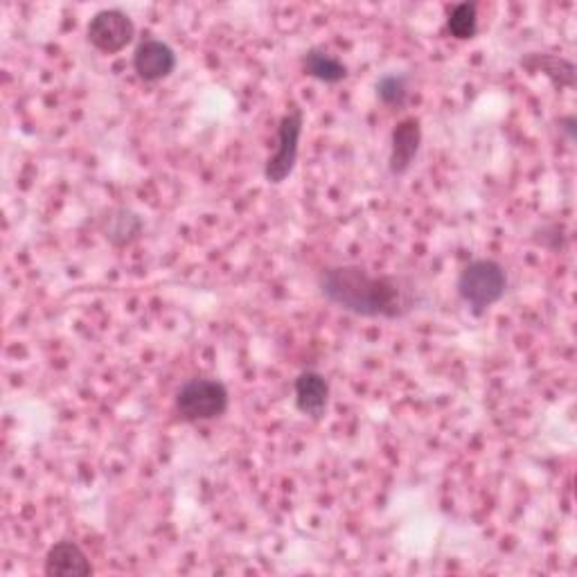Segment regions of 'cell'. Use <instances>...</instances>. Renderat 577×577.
Here are the masks:
<instances>
[{
	"instance_id": "1",
	"label": "cell",
	"mask_w": 577,
	"mask_h": 577,
	"mask_svg": "<svg viewBox=\"0 0 577 577\" xmlns=\"http://www.w3.org/2000/svg\"><path fill=\"white\" fill-rule=\"evenodd\" d=\"M320 296L361 318L395 320L413 309V288L395 275H372L359 265H336L318 273Z\"/></svg>"
},
{
	"instance_id": "4",
	"label": "cell",
	"mask_w": 577,
	"mask_h": 577,
	"mask_svg": "<svg viewBox=\"0 0 577 577\" xmlns=\"http://www.w3.org/2000/svg\"><path fill=\"white\" fill-rule=\"evenodd\" d=\"M305 126V113L300 107H292L278 124V138L275 149L267 158L265 163V179L271 185H282L298 163V151H300V136Z\"/></svg>"
},
{
	"instance_id": "5",
	"label": "cell",
	"mask_w": 577,
	"mask_h": 577,
	"mask_svg": "<svg viewBox=\"0 0 577 577\" xmlns=\"http://www.w3.org/2000/svg\"><path fill=\"white\" fill-rule=\"evenodd\" d=\"M88 44L102 54H118L136 39V23L122 10H100L86 25Z\"/></svg>"
},
{
	"instance_id": "3",
	"label": "cell",
	"mask_w": 577,
	"mask_h": 577,
	"mask_svg": "<svg viewBox=\"0 0 577 577\" xmlns=\"http://www.w3.org/2000/svg\"><path fill=\"white\" fill-rule=\"evenodd\" d=\"M456 292L474 314H483L505 296L507 271L496 260H474L461 271Z\"/></svg>"
},
{
	"instance_id": "14",
	"label": "cell",
	"mask_w": 577,
	"mask_h": 577,
	"mask_svg": "<svg viewBox=\"0 0 577 577\" xmlns=\"http://www.w3.org/2000/svg\"><path fill=\"white\" fill-rule=\"evenodd\" d=\"M377 95L386 107H404L408 100V77L402 73H389L377 82Z\"/></svg>"
},
{
	"instance_id": "15",
	"label": "cell",
	"mask_w": 577,
	"mask_h": 577,
	"mask_svg": "<svg viewBox=\"0 0 577 577\" xmlns=\"http://www.w3.org/2000/svg\"><path fill=\"white\" fill-rule=\"evenodd\" d=\"M560 132L568 138V143H575V136H577V118L575 115L560 118Z\"/></svg>"
},
{
	"instance_id": "6",
	"label": "cell",
	"mask_w": 577,
	"mask_h": 577,
	"mask_svg": "<svg viewBox=\"0 0 577 577\" xmlns=\"http://www.w3.org/2000/svg\"><path fill=\"white\" fill-rule=\"evenodd\" d=\"M422 147V122L420 118H404L395 124L391 134V154H389V172L393 176H404L415 163Z\"/></svg>"
},
{
	"instance_id": "12",
	"label": "cell",
	"mask_w": 577,
	"mask_h": 577,
	"mask_svg": "<svg viewBox=\"0 0 577 577\" xmlns=\"http://www.w3.org/2000/svg\"><path fill=\"white\" fill-rule=\"evenodd\" d=\"M303 69L309 77L323 84H339L349 75L345 63L323 48H309L303 54Z\"/></svg>"
},
{
	"instance_id": "9",
	"label": "cell",
	"mask_w": 577,
	"mask_h": 577,
	"mask_svg": "<svg viewBox=\"0 0 577 577\" xmlns=\"http://www.w3.org/2000/svg\"><path fill=\"white\" fill-rule=\"evenodd\" d=\"M44 573L48 577H86L93 575L95 568L79 543L63 539L57 541L48 551L44 562Z\"/></svg>"
},
{
	"instance_id": "11",
	"label": "cell",
	"mask_w": 577,
	"mask_h": 577,
	"mask_svg": "<svg viewBox=\"0 0 577 577\" xmlns=\"http://www.w3.org/2000/svg\"><path fill=\"white\" fill-rule=\"evenodd\" d=\"M519 66L528 73H541L555 88H575L577 69L575 63L553 52H528L521 57Z\"/></svg>"
},
{
	"instance_id": "8",
	"label": "cell",
	"mask_w": 577,
	"mask_h": 577,
	"mask_svg": "<svg viewBox=\"0 0 577 577\" xmlns=\"http://www.w3.org/2000/svg\"><path fill=\"white\" fill-rule=\"evenodd\" d=\"M296 408L309 420H323L330 404V381L318 370H303L294 381Z\"/></svg>"
},
{
	"instance_id": "2",
	"label": "cell",
	"mask_w": 577,
	"mask_h": 577,
	"mask_svg": "<svg viewBox=\"0 0 577 577\" xmlns=\"http://www.w3.org/2000/svg\"><path fill=\"white\" fill-rule=\"evenodd\" d=\"M231 395L226 383L210 377H195L187 379L176 391L174 408L183 422L199 425L219 420L229 410Z\"/></svg>"
},
{
	"instance_id": "13",
	"label": "cell",
	"mask_w": 577,
	"mask_h": 577,
	"mask_svg": "<svg viewBox=\"0 0 577 577\" xmlns=\"http://www.w3.org/2000/svg\"><path fill=\"white\" fill-rule=\"evenodd\" d=\"M449 35L458 41L474 39L478 32V5L476 3H458L446 16Z\"/></svg>"
},
{
	"instance_id": "10",
	"label": "cell",
	"mask_w": 577,
	"mask_h": 577,
	"mask_svg": "<svg viewBox=\"0 0 577 577\" xmlns=\"http://www.w3.org/2000/svg\"><path fill=\"white\" fill-rule=\"evenodd\" d=\"M145 229V221L138 212L126 206H115L105 212L100 219V231L107 237V242L115 248H124L134 244Z\"/></svg>"
},
{
	"instance_id": "7",
	"label": "cell",
	"mask_w": 577,
	"mask_h": 577,
	"mask_svg": "<svg viewBox=\"0 0 577 577\" xmlns=\"http://www.w3.org/2000/svg\"><path fill=\"white\" fill-rule=\"evenodd\" d=\"M176 69V52L160 39H145L134 52V73L143 82L168 79Z\"/></svg>"
}]
</instances>
